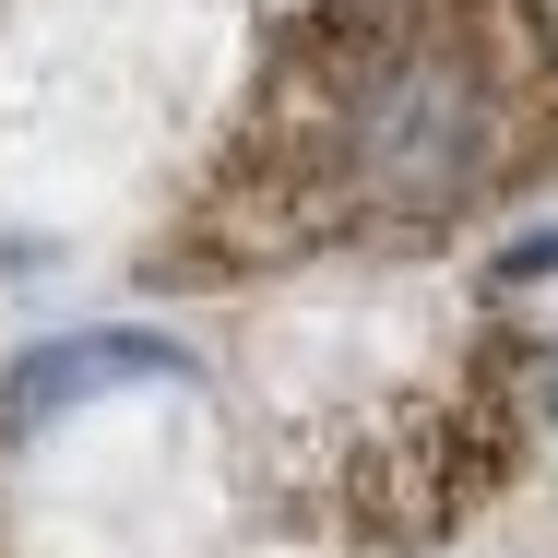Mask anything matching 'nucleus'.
<instances>
[{"instance_id": "1", "label": "nucleus", "mask_w": 558, "mask_h": 558, "mask_svg": "<svg viewBox=\"0 0 558 558\" xmlns=\"http://www.w3.org/2000/svg\"><path fill=\"white\" fill-rule=\"evenodd\" d=\"M558 179V0H298L226 108L143 286L226 298L416 262Z\"/></svg>"}, {"instance_id": "2", "label": "nucleus", "mask_w": 558, "mask_h": 558, "mask_svg": "<svg viewBox=\"0 0 558 558\" xmlns=\"http://www.w3.org/2000/svg\"><path fill=\"white\" fill-rule=\"evenodd\" d=\"M155 380H191V356L167 333H143V322H96V333H48L24 344L12 368H0V440H48L60 416H96L119 392H155Z\"/></svg>"}, {"instance_id": "3", "label": "nucleus", "mask_w": 558, "mask_h": 558, "mask_svg": "<svg viewBox=\"0 0 558 558\" xmlns=\"http://www.w3.org/2000/svg\"><path fill=\"white\" fill-rule=\"evenodd\" d=\"M523 380H535V428L558 440V333H535V356H523Z\"/></svg>"}, {"instance_id": "4", "label": "nucleus", "mask_w": 558, "mask_h": 558, "mask_svg": "<svg viewBox=\"0 0 558 558\" xmlns=\"http://www.w3.org/2000/svg\"><path fill=\"white\" fill-rule=\"evenodd\" d=\"M0 558H12V535H0Z\"/></svg>"}]
</instances>
